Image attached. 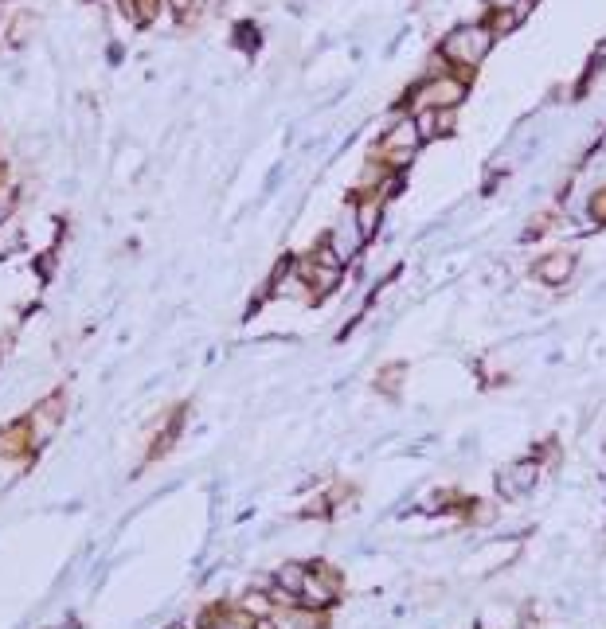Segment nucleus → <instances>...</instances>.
Returning <instances> with one entry per match:
<instances>
[{"label": "nucleus", "instance_id": "obj_3", "mask_svg": "<svg viewBox=\"0 0 606 629\" xmlns=\"http://www.w3.org/2000/svg\"><path fill=\"white\" fill-rule=\"evenodd\" d=\"M536 481H540V465L536 462H516V465H509V469L497 473V489H501V496H509V501L528 496Z\"/></svg>", "mask_w": 606, "mask_h": 629}, {"label": "nucleus", "instance_id": "obj_4", "mask_svg": "<svg viewBox=\"0 0 606 629\" xmlns=\"http://www.w3.org/2000/svg\"><path fill=\"white\" fill-rule=\"evenodd\" d=\"M305 575H309V570L305 567H297V563H286V567L278 570V587L282 590H290V594H302V582H305Z\"/></svg>", "mask_w": 606, "mask_h": 629}, {"label": "nucleus", "instance_id": "obj_2", "mask_svg": "<svg viewBox=\"0 0 606 629\" xmlns=\"http://www.w3.org/2000/svg\"><path fill=\"white\" fill-rule=\"evenodd\" d=\"M575 270H579V258H575L571 251H552L532 266V274H536V282L547 285V289H564V285H571Z\"/></svg>", "mask_w": 606, "mask_h": 629}, {"label": "nucleus", "instance_id": "obj_1", "mask_svg": "<svg viewBox=\"0 0 606 629\" xmlns=\"http://www.w3.org/2000/svg\"><path fill=\"white\" fill-rule=\"evenodd\" d=\"M497 35L489 32L485 24H462L446 35V40L438 43V55L450 63V67H477L481 59L489 55Z\"/></svg>", "mask_w": 606, "mask_h": 629}, {"label": "nucleus", "instance_id": "obj_5", "mask_svg": "<svg viewBox=\"0 0 606 629\" xmlns=\"http://www.w3.org/2000/svg\"><path fill=\"white\" fill-rule=\"evenodd\" d=\"M485 4H489V12H513L521 0H485Z\"/></svg>", "mask_w": 606, "mask_h": 629}, {"label": "nucleus", "instance_id": "obj_6", "mask_svg": "<svg viewBox=\"0 0 606 629\" xmlns=\"http://www.w3.org/2000/svg\"><path fill=\"white\" fill-rule=\"evenodd\" d=\"M259 629H274V625H270V621H259Z\"/></svg>", "mask_w": 606, "mask_h": 629}]
</instances>
